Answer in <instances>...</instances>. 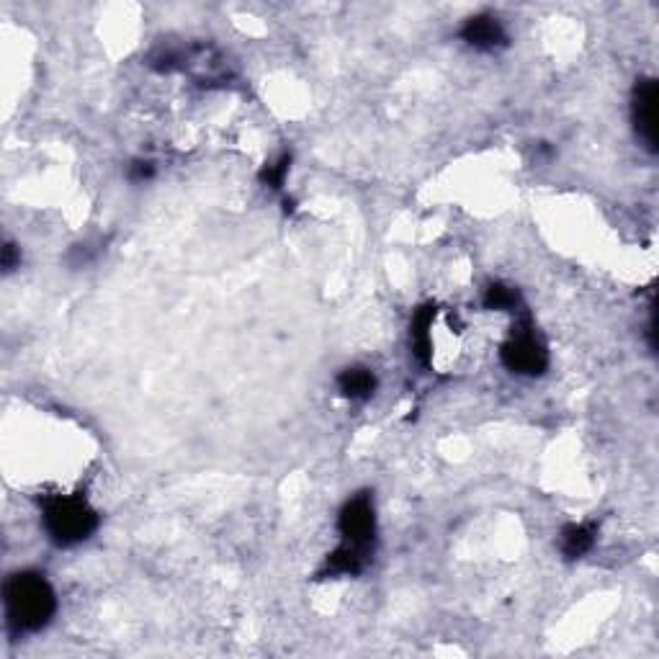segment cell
<instances>
[{
  "mask_svg": "<svg viewBox=\"0 0 659 659\" xmlns=\"http://www.w3.org/2000/svg\"><path fill=\"white\" fill-rule=\"evenodd\" d=\"M340 544L374 554L376 544V510L371 492L348 497L338 513Z\"/></svg>",
  "mask_w": 659,
  "mask_h": 659,
  "instance_id": "obj_4",
  "label": "cell"
},
{
  "mask_svg": "<svg viewBox=\"0 0 659 659\" xmlns=\"http://www.w3.org/2000/svg\"><path fill=\"white\" fill-rule=\"evenodd\" d=\"M484 309H490V312H513V309L520 307V291L510 284H502V281H495V284L487 286L482 297Z\"/></svg>",
  "mask_w": 659,
  "mask_h": 659,
  "instance_id": "obj_11",
  "label": "cell"
},
{
  "mask_svg": "<svg viewBox=\"0 0 659 659\" xmlns=\"http://www.w3.org/2000/svg\"><path fill=\"white\" fill-rule=\"evenodd\" d=\"M371 564L369 551L353 549V546L340 544L333 554H327L325 567H322L320 577H356Z\"/></svg>",
  "mask_w": 659,
  "mask_h": 659,
  "instance_id": "obj_10",
  "label": "cell"
},
{
  "mask_svg": "<svg viewBox=\"0 0 659 659\" xmlns=\"http://www.w3.org/2000/svg\"><path fill=\"white\" fill-rule=\"evenodd\" d=\"M155 173H158V168H155V163L152 160H132L127 168V178L132 183H147L155 178Z\"/></svg>",
  "mask_w": 659,
  "mask_h": 659,
  "instance_id": "obj_13",
  "label": "cell"
},
{
  "mask_svg": "<svg viewBox=\"0 0 659 659\" xmlns=\"http://www.w3.org/2000/svg\"><path fill=\"white\" fill-rule=\"evenodd\" d=\"M598 544V523H567L559 533V549L567 562L582 559Z\"/></svg>",
  "mask_w": 659,
  "mask_h": 659,
  "instance_id": "obj_9",
  "label": "cell"
},
{
  "mask_svg": "<svg viewBox=\"0 0 659 659\" xmlns=\"http://www.w3.org/2000/svg\"><path fill=\"white\" fill-rule=\"evenodd\" d=\"M659 85L654 78H639L631 93V121L639 142L649 152H657L659 142Z\"/></svg>",
  "mask_w": 659,
  "mask_h": 659,
  "instance_id": "obj_5",
  "label": "cell"
},
{
  "mask_svg": "<svg viewBox=\"0 0 659 659\" xmlns=\"http://www.w3.org/2000/svg\"><path fill=\"white\" fill-rule=\"evenodd\" d=\"M500 361L510 374L518 376H541L549 369V348L541 335L528 322L518 325L510 338L502 343Z\"/></svg>",
  "mask_w": 659,
  "mask_h": 659,
  "instance_id": "obj_3",
  "label": "cell"
},
{
  "mask_svg": "<svg viewBox=\"0 0 659 659\" xmlns=\"http://www.w3.org/2000/svg\"><path fill=\"white\" fill-rule=\"evenodd\" d=\"M335 387H338L340 397L343 400L351 402H369L371 397L376 394V387H379V381H376V374L366 366H348L338 374L335 379Z\"/></svg>",
  "mask_w": 659,
  "mask_h": 659,
  "instance_id": "obj_8",
  "label": "cell"
},
{
  "mask_svg": "<svg viewBox=\"0 0 659 659\" xmlns=\"http://www.w3.org/2000/svg\"><path fill=\"white\" fill-rule=\"evenodd\" d=\"M289 170H291V152H281L279 158L260 170L258 178L263 186L273 188V191H281L286 183V176H289Z\"/></svg>",
  "mask_w": 659,
  "mask_h": 659,
  "instance_id": "obj_12",
  "label": "cell"
},
{
  "mask_svg": "<svg viewBox=\"0 0 659 659\" xmlns=\"http://www.w3.org/2000/svg\"><path fill=\"white\" fill-rule=\"evenodd\" d=\"M21 266V250L16 248V242H6L3 248V271L11 273Z\"/></svg>",
  "mask_w": 659,
  "mask_h": 659,
  "instance_id": "obj_14",
  "label": "cell"
},
{
  "mask_svg": "<svg viewBox=\"0 0 659 659\" xmlns=\"http://www.w3.org/2000/svg\"><path fill=\"white\" fill-rule=\"evenodd\" d=\"M42 523L57 546H75L96 533L98 513L83 495H49L42 500Z\"/></svg>",
  "mask_w": 659,
  "mask_h": 659,
  "instance_id": "obj_2",
  "label": "cell"
},
{
  "mask_svg": "<svg viewBox=\"0 0 659 659\" xmlns=\"http://www.w3.org/2000/svg\"><path fill=\"white\" fill-rule=\"evenodd\" d=\"M6 618L13 631L31 634L44 629L57 613L55 587L39 572H16L3 585Z\"/></svg>",
  "mask_w": 659,
  "mask_h": 659,
  "instance_id": "obj_1",
  "label": "cell"
},
{
  "mask_svg": "<svg viewBox=\"0 0 659 659\" xmlns=\"http://www.w3.org/2000/svg\"><path fill=\"white\" fill-rule=\"evenodd\" d=\"M459 37L477 52H497L510 44L508 31L502 26V21L492 13H477L472 19H466L461 26Z\"/></svg>",
  "mask_w": 659,
  "mask_h": 659,
  "instance_id": "obj_6",
  "label": "cell"
},
{
  "mask_svg": "<svg viewBox=\"0 0 659 659\" xmlns=\"http://www.w3.org/2000/svg\"><path fill=\"white\" fill-rule=\"evenodd\" d=\"M436 304H423L415 309L410 322V345L412 356L418 358L423 369H428L433 361V322H436Z\"/></svg>",
  "mask_w": 659,
  "mask_h": 659,
  "instance_id": "obj_7",
  "label": "cell"
}]
</instances>
